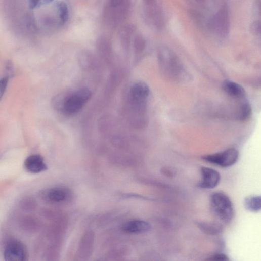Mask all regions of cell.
Returning a JSON list of instances; mask_svg holds the SVG:
<instances>
[{"label":"cell","mask_w":261,"mask_h":261,"mask_svg":"<svg viewBox=\"0 0 261 261\" xmlns=\"http://www.w3.org/2000/svg\"><path fill=\"white\" fill-rule=\"evenodd\" d=\"M132 0H107L104 11V20L111 26H116L127 17Z\"/></svg>","instance_id":"1"},{"label":"cell","mask_w":261,"mask_h":261,"mask_svg":"<svg viewBox=\"0 0 261 261\" xmlns=\"http://www.w3.org/2000/svg\"><path fill=\"white\" fill-rule=\"evenodd\" d=\"M158 56L161 68L168 75L177 77L183 76L184 69L175 53L166 47L159 48Z\"/></svg>","instance_id":"2"},{"label":"cell","mask_w":261,"mask_h":261,"mask_svg":"<svg viewBox=\"0 0 261 261\" xmlns=\"http://www.w3.org/2000/svg\"><path fill=\"white\" fill-rule=\"evenodd\" d=\"M143 4L146 23L156 30H162L165 26V18L158 0H143Z\"/></svg>","instance_id":"3"},{"label":"cell","mask_w":261,"mask_h":261,"mask_svg":"<svg viewBox=\"0 0 261 261\" xmlns=\"http://www.w3.org/2000/svg\"><path fill=\"white\" fill-rule=\"evenodd\" d=\"M211 205L214 213L222 221L229 223L232 220L234 209L226 194L222 192L214 193L211 197Z\"/></svg>","instance_id":"4"},{"label":"cell","mask_w":261,"mask_h":261,"mask_svg":"<svg viewBox=\"0 0 261 261\" xmlns=\"http://www.w3.org/2000/svg\"><path fill=\"white\" fill-rule=\"evenodd\" d=\"M91 97L90 91L81 89L70 95L64 100L62 109L65 114L72 115L79 112Z\"/></svg>","instance_id":"5"},{"label":"cell","mask_w":261,"mask_h":261,"mask_svg":"<svg viewBox=\"0 0 261 261\" xmlns=\"http://www.w3.org/2000/svg\"><path fill=\"white\" fill-rule=\"evenodd\" d=\"M226 7L223 5L209 22V28L218 36L224 37L228 35L230 20Z\"/></svg>","instance_id":"6"},{"label":"cell","mask_w":261,"mask_h":261,"mask_svg":"<svg viewBox=\"0 0 261 261\" xmlns=\"http://www.w3.org/2000/svg\"><path fill=\"white\" fill-rule=\"evenodd\" d=\"M150 91L148 86L143 82L135 84L130 88L129 98L134 107L138 110H143L146 107Z\"/></svg>","instance_id":"7"},{"label":"cell","mask_w":261,"mask_h":261,"mask_svg":"<svg viewBox=\"0 0 261 261\" xmlns=\"http://www.w3.org/2000/svg\"><path fill=\"white\" fill-rule=\"evenodd\" d=\"M41 195L43 199L50 203L61 204L71 200L72 192L67 187H55L46 190Z\"/></svg>","instance_id":"8"},{"label":"cell","mask_w":261,"mask_h":261,"mask_svg":"<svg viewBox=\"0 0 261 261\" xmlns=\"http://www.w3.org/2000/svg\"><path fill=\"white\" fill-rule=\"evenodd\" d=\"M6 260L24 261L28 259L27 249L21 241L13 239L7 243L4 252Z\"/></svg>","instance_id":"9"},{"label":"cell","mask_w":261,"mask_h":261,"mask_svg":"<svg viewBox=\"0 0 261 261\" xmlns=\"http://www.w3.org/2000/svg\"><path fill=\"white\" fill-rule=\"evenodd\" d=\"M239 154L234 149H230L222 153L208 155L204 160L218 166L227 167L234 165L238 160Z\"/></svg>","instance_id":"10"},{"label":"cell","mask_w":261,"mask_h":261,"mask_svg":"<svg viewBox=\"0 0 261 261\" xmlns=\"http://www.w3.org/2000/svg\"><path fill=\"white\" fill-rule=\"evenodd\" d=\"M202 179L199 186L204 189H212L219 183L221 179L220 173L215 170L203 167L201 169Z\"/></svg>","instance_id":"11"},{"label":"cell","mask_w":261,"mask_h":261,"mask_svg":"<svg viewBox=\"0 0 261 261\" xmlns=\"http://www.w3.org/2000/svg\"><path fill=\"white\" fill-rule=\"evenodd\" d=\"M24 166L27 171L36 174L47 169V165L44 158L39 155H32L26 158Z\"/></svg>","instance_id":"12"},{"label":"cell","mask_w":261,"mask_h":261,"mask_svg":"<svg viewBox=\"0 0 261 261\" xmlns=\"http://www.w3.org/2000/svg\"><path fill=\"white\" fill-rule=\"evenodd\" d=\"M150 224L143 220H132L124 224L122 230L125 233L132 234H143L151 229Z\"/></svg>","instance_id":"13"},{"label":"cell","mask_w":261,"mask_h":261,"mask_svg":"<svg viewBox=\"0 0 261 261\" xmlns=\"http://www.w3.org/2000/svg\"><path fill=\"white\" fill-rule=\"evenodd\" d=\"M94 237L93 232L90 231L82 237L78 250L81 258L85 259L91 256L93 250Z\"/></svg>","instance_id":"14"},{"label":"cell","mask_w":261,"mask_h":261,"mask_svg":"<svg viewBox=\"0 0 261 261\" xmlns=\"http://www.w3.org/2000/svg\"><path fill=\"white\" fill-rule=\"evenodd\" d=\"M222 87L224 91L233 98L242 99L245 98V91L243 88L238 83L226 80L223 82Z\"/></svg>","instance_id":"15"},{"label":"cell","mask_w":261,"mask_h":261,"mask_svg":"<svg viewBox=\"0 0 261 261\" xmlns=\"http://www.w3.org/2000/svg\"><path fill=\"white\" fill-rule=\"evenodd\" d=\"M244 205L246 209L252 212L261 210V196H250L245 199Z\"/></svg>","instance_id":"16"},{"label":"cell","mask_w":261,"mask_h":261,"mask_svg":"<svg viewBox=\"0 0 261 261\" xmlns=\"http://www.w3.org/2000/svg\"><path fill=\"white\" fill-rule=\"evenodd\" d=\"M58 11L60 25L66 23L69 18V10L68 5L64 2H59L56 4Z\"/></svg>","instance_id":"17"},{"label":"cell","mask_w":261,"mask_h":261,"mask_svg":"<svg viewBox=\"0 0 261 261\" xmlns=\"http://www.w3.org/2000/svg\"><path fill=\"white\" fill-rule=\"evenodd\" d=\"M20 225L24 230L33 232L36 231L39 226L38 221L30 217L24 218L21 220Z\"/></svg>","instance_id":"18"},{"label":"cell","mask_w":261,"mask_h":261,"mask_svg":"<svg viewBox=\"0 0 261 261\" xmlns=\"http://www.w3.org/2000/svg\"><path fill=\"white\" fill-rule=\"evenodd\" d=\"M20 207L24 211L30 212L35 209L36 203L33 198L25 197L20 202Z\"/></svg>","instance_id":"19"},{"label":"cell","mask_w":261,"mask_h":261,"mask_svg":"<svg viewBox=\"0 0 261 261\" xmlns=\"http://www.w3.org/2000/svg\"><path fill=\"white\" fill-rule=\"evenodd\" d=\"M251 106L247 101H243L240 105L239 117L242 120H245L250 116Z\"/></svg>","instance_id":"20"},{"label":"cell","mask_w":261,"mask_h":261,"mask_svg":"<svg viewBox=\"0 0 261 261\" xmlns=\"http://www.w3.org/2000/svg\"><path fill=\"white\" fill-rule=\"evenodd\" d=\"M134 45L137 51H142L145 46V40L141 34H138L135 38Z\"/></svg>","instance_id":"21"},{"label":"cell","mask_w":261,"mask_h":261,"mask_svg":"<svg viewBox=\"0 0 261 261\" xmlns=\"http://www.w3.org/2000/svg\"><path fill=\"white\" fill-rule=\"evenodd\" d=\"M8 83V79L7 78H4L1 81V96H3L4 93L7 89Z\"/></svg>","instance_id":"22"},{"label":"cell","mask_w":261,"mask_h":261,"mask_svg":"<svg viewBox=\"0 0 261 261\" xmlns=\"http://www.w3.org/2000/svg\"><path fill=\"white\" fill-rule=\"evenodd\" d=\"M210 259L211 260H226L228 258L227 256L224 254H218L212 257Z\"/></svg>","instance_id":"23"},{"label":"cell","mask_w":261,"mask_h":261,"mask_svg":"<svg viewBox=\"0 0 261 261\" xmlns=\"http://www.w3.org/2000/svg\"><path fill=\"white\" fill-rule=\"evenodd\" d=\"M54 0H39L40 7L52 3Z\"/></svg>","instance_id":"24"},{"label":"cell","mask_w":261,"mask_h":261,"mask_svg":"<svg viewBox=\"0 0 261 261\" xmlns=\"http://www.w3.org/2000/svg\"><path fill=\"white\" fill-rule=\"evenodd\" d=\"M256 6L257 10L261 16V0H257Z\"/></svg>","instance_id":"25"}]
</instances>
